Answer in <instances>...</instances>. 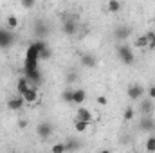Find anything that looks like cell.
<instances>
[{
  "mask_svg": "<svg viewBox=\"0 0 155 153\" xmlns=\"http://www.w3.org/2000/svg\"><path fill=\"white\" fill-rule=\"evenodd\" d=\"M76 119H81V121H87V122H92L94 121V115L92 112L88 110V108H85V106H79L76 112Z\"/></svg>",
  "mask_w": 155,
  "mask_h": 153,
  "instance_id": "8",
  "label": "cell"
},
{
  "mask_svg": "<svg viewBox=\"0 0 155 153\" xmlns=\"http://www.w3.org/2000/svg\"><path fill=\"white\" fill-rule=\"evenodd\" d=\"M134 47H135V49H148V36H146V34L137 36L135 41H134Z\"/></svg>",
  "mask_w": 155,
  "mask_h": 153,
  "instance_id": "16",
  "label": "cell"
},
{
  "mask_svg": "<svg viewBox=\"0 0 155 153\" xmlns=\"http://www.w3.org/2000/svg\"><path fill=\"white\" fill-rule=\"evenodd\" d=\"M51 151L52 153H63V151H69V150H67V144H54L51 148Z\"/></svg>",
  "mask_w": 155,
  "mask_h": 153,
  "instance_id": "25",
  "label": "cell"
},
{
  "mask_svg": "<svg viewBox=\"0 0 155 153\" xmlns=\"http://www.w3.org/2000/svg\"><path fill=\"white\" fill-rule=\"evenodd\" d=\"M92 122H87V121H81V119H76V122H74V128H76L78 133H85L87 130H88V126H90Z\"/></svg>",
  "mask_w": 155,
  "mask_h": 153,
  "instance_id": "18",
  "label": "cell"
},
{
  "mask_svg": "<svg viewBox=\"0 0 155 153\" xmlns=\"http://www.w3.org/2000/svg\"><path fill=\"white\" fill-rule=\"evenodd\" d=\"M76 79H78L76 74H69V76H67V83H74Z\"/></svg>",
  "mask_w": 155,
  "mask_h": 153,
  "instance_id": "32",
  "label": "cell"
},
{
  "mask_svg": "<svg viewBox=\"0 0 155 153\" xmlns=\"http://www.w3.org/2000/svg\"><path fill=\"white\" fill-rule=\"evenodd\" d=\"M152 110H153V99H152V97L143 99V103H141V112L144 115H148V114H152Z\"/></svg>",
  "mask_w": 155,
  "mask_h": 153,
  "instance_id": "12",
  "label": "cell"
},
{
  "mask_svg": "<svg viewBox=\"0 0 155 153\" xmlns=\"http://www.w3.org/2000/svg\"><path fill=\"white\" fill-rule=\"evenodd\" d=\"M5 25H7V29H16L18 27V18L15 15H9L5 18Z\"/></svg>",
  "mask_w": 155,
  "mask_h": 153,
  "instance_id": "20",
  "label": "cell"
},
{
  "mask_svg": "<svg viewBox=\"0 0 155 153\" xmlns=\"http://www.w3.org/2000/svg\"><path fill=\"white\" fill-rule=\"evenodd\" d=\"M38 61H40V60H25V67H24V72L38 69Z\"/></svg>",
  "mask_w": 155,
  "mask_h": 153,
  "instance_id": "21",
  "label": "cell"
},
{
  "mask_svg": "<svg viewBox=\"0 0 155 153\" xmlns=\"http://www.w3.org/2000/svg\"><path fill=\"white\" fill-rule=\"evenodd\" d=\"M18 126H20V128H27V121H25V119L18 121Z\"/></svg>",
  "mask_w": 155,
  "mask_h": 153,
  "instance_id": "33",
  "label": "cell"
},
{
  "mask_svg": "<svg viewBox=\"0 0 155 153\" xmlns=\"http://www.w3.org/2000/svg\"><path fill=\"white\" fill-rule=\"evenodd\" d=\"M25 60H40V50L31 43L27 47V52H25Z\"/></svg>",
  "mask_w": 155,
  "mask_h": 153,
  "instance_id": "15",
  "label": "cell"
},
{
  "mask_svg": "<svg viewBox=\"0 0 155 153\" xmlns=\"http://www.w3.org/2000/svg\"><path fill=\"white\" fill-rule=\"evenodd\" d=\"M130 34H132V29H130V27L121 25V27L116 29V38L117 40H126V38H130Z\"/></svg>",
  "mask_w": 155,
  "mask_h": 153,
  "instance_id": "13",
  "label": "cell"
},
{
  "mask_svg": "<svg viewBox=\"0 0 155 153\" xmlns=\"http://www.w3.org/2000/svg\"><path fill=\"white\" fill-rule=\"evenodd\" d=\"M27 88H29V79H27L25 76L20 77V79L16 81V90H18V94H24Z\"/></svg>",
  "mask_w": 155,
  "mask_h": 153,
  "instance_id": "17",
  "label": "cell"
},
{
  "mask_svg": "<svg viewBox=\"0 0 155 153\" xmlns=\"http://www.w3.org/2000/svg\"><path fill=\"white\" fill-rule=\"evenodd\" d=\"M117 56H119V60H121L124 65H132V63L135 61V54L132 52V49H130L128 45H121V47L117 49Z\"/></svg>",
  "mask_w": 155,
  "mask_h": 153,
  "instance_id": "1",
  "label": "cell"
},
{
  "mask_svg": "<svg viewBox=\"0 0 155 153\" xmlns=\"http://www.w3.org/2000/svg\"><path fill=\"white\" fill-rule=\"evenodd\" d=\"M146 36H148V49L153 50L155 49V31H148Z\"/></svg>",
  "mask_w": 155,
  "mask_h": 153,
  "instance_id": "22",
  "label": "cell"
},
{
  "mask_svg": "<svg viewBox=\"0 0 155 153\" xmlns=\"http://www.w3.org/2000/svg\"><path fill=\"white\" fill-rule=\"evenodd\" d=\"M81 65L87 67V69H94V67L97 65V60H96V56H92V54H83V56H81Z\"/></svg>",
  "mask_w": 155,
  "mask_h": 153,
  "instance_id": "9",
  "label": "cell"
},
{
  "mask_svg": "<svg viewBox=\"0 0 155 153\" xmlns=\"http://www.w3.org/2000/svg\"><path fill=\"white\" fill-rule=\"evenodd\" d=\"M153 54H155V49H153Z\"/></svg>",
  "mask_w": 155,
  "mask_h": 153,
  "instance_id": "34",
  "label": "cell"
},
{
  "mask_svg": "<svg viewBox=\"0 0 155 153\" xmlns=\"http://www.w3.org/2000/svg\"><path fill=\"white\" fill-rule=\"evenodd\" d=\"M61 31H63L67 36L76 34V33H78V22H74V20H65V22H63V25H61Z\"/></svg>",
  "mask_w": 155,
  "mask_h": 153,
  "instance_id": "7",
  "label": "cell"
},
{
  "mask_svg": "<svg viewBox=\"0 0 155 153\" xmlns=\"http://www.w3.org/2000/svg\"><path fill=\"white\" fill-rule=\"evenodd\" d=\"M144 148H146L148 151H155V137L146 139V144H144Z\"/></svg>",
  "mask_w": 155,
  "mask_h": 153,
  "instance_id": "26",
  "label": "cell"
},
{
  "mask_svg": "<svg viewBox=\"0 0 155 153\" xmlns=\"http://www.w3.org/2000/svg\"><path fill=\"white\" fill-rule=\"evenodd\" d=\"M20 4H22L24 9H31V7H35L36 0H20Z\"/></svg>",
  "mask_w": 155,
  "mask_h": 153,
  "instance_id": "27",
  "label": "cell"
},
{
  "mask_svg": "<svg viewBox=\"0 0 155 153\" xmlns=\"http://www.w3.org/2000/svg\"><path fill=\"white\" fill-rule=\"evenodd\" d=\"M148 97H152V99H155V85H152V86L148 88Z\"/></svg>",
  "mask_w": 155,
  "mask_h": 153,
  "instance_id": "31",
  "label": "cell"
},
{
  "mask_svg": "<svg viewBox=\"0 0 155 153\" xmlns=\"http://www.w3.org/2000/svg\"><path fill=\"white\" fill-rule=\"evenodd\" d=\"M36 133H38L40 139H49L52 135V126L49 122H40L36 126Z\"/></svg>",
  "mask_w": 155,
  "mask_h": 153,
  "instance_id": "5",
  "label": "cell"
},
{
  "mask_svg": "<svg viewBox=\"0 0 155 153\" xmlns=\"http://www.w3.org/2000/svg\"><path fill=\"white\" fill-rule=\"evenodd\" d=\"M123 117H124V121H132V119L135 117V110H134L132 106H128V108L124 110V115H123Z\"/></svg>",
  "mask_w": 155,
  "mask_h": 153,
  "instance_id": "24",
  "label": "cell"
},
{
  "mask_svg": "<svg viewBox=\"0 0 155 153\" xmlns=\"http://www.w3.org/2000/svg\"><path fill=\"white\" fill-rule=\"evenodd\" d=\"M15 41V36L7 29H0V49H9Z\"/></svg>",
  "mask_w": 155,
  "mask_h": 153,
  "instance_id": "4",
  "label": "cell"
},
{
  "mask_svg": "<svg viewBox=\"0 0 155 153\" xmlns=\"http://www.w3.org/2000/svg\"><path fill=\"white\" fill-rule=\"evenodd\" d=\"M155 128V121L152 119V117H144L143 121H141V130H144V132H148V130H153Z\"/></svg>",
  "mask_w": 155,
  "mask_h": 153,
  "instance_id": "19",
  "label": "cell"
},
{
  "mask_svg": "<svg viewBox=\"0 0 155 153\" xmlns=\"http://www.w3.org/2000/svg\"><path fill=\"white\" fill-rule=\"evenodd\" d=\"M146 94V90H144V86L143 85H139V83H134V85H130L128 86V90H126V96L132 99V101H139V99H143V96Z\"/></svg>",
  "mask_w": 155,
  "mask_h": 153,
  "instance_id": "2",
  "label": "cell"
},
{
  "mask_svg": "<svg viewBox=\"0 0 155 153\" xmlns=\"http://www.w3.org/2000/svg\"><path fill=\"white\" fill-rule=\"evenodd\" d=\"M96 101H97V105H101V106H107V105H108V99H107L105 96H97Z\"/></svg>",
  "mask_w": 155,
  "mask_h": 153,
  "instance_id": "30",
  "label": "cell"
},
{
  "mask_svg": "<svg viewBox=\"0 0 155 153\" xmlns=\"http://www.w3.org/2000/svg\"><path fill=\"white\" fill-rule=\"evenodd\" d=\"M24 105H25V99L18 94V96H13V97H9L7 99V108L9 110H13V112H16V110H22L24 108Z\"/></svg>",
  "mask_w": 155,
  "mask_h": 153,
  "instance_id": "3",
  "label": "cell"
},
{
  "mask_svg": "<svg viewBox=\"0 0 155 153\" xmlns=\"http://www.w3.org/2000/svg\"><path fill=\"white\" fill-rule=\"evenodd\" d=\"M24 74H25V77H27L29 81H35L36 85L41 83V74H40L38 69H35V70H27V72H24Z\"/></svg>",
  "mask_w": 155,
  "mask_h": 153,
  "instance_id": "14",
  "label": "cell"
},
{
  "mask_svg": "<svg viewBox=\"0 0 155 153\" xmlns=\"http://www.w3.org/2000/svg\"><path fill=\"white\" fill-rule=\"evenodd\" d=\"M61 97H63V101H67V103H72V90H63Z\"/></svg>",
  "mask_w": 155,
  "mask_h": 153,
  "instance_id": "28",
  "label": "cell"
},
{
  "mask_svg": "<svg viewBox=\"0 0 155 153\" xmlns=\"http://www.w3.org/2000/svg\"><path fill=\"white\" fill-rule=\"evenodd\" d=\"M107 9H108V13L116 15V13H119L123 9V4H121V0H108L107 2Z\"/></svg>",
  "mask_w": 155,
  "mask_h": 153,
  "instance_id": "11",
  "label": "cell"
},
{
  "mask_svg": "<svg viewBox=\"0 0 155 153\" xmlns=\"http://www.w3.org/2000/svg\"><path fill=\"white\" fill-rule=\"evenodd\" d=\"M45 33H47V29H45L41 24H36V25H35V34H36V38H43Z\"/></svg>",
  "mask_w": 155,
  "mask_h": 153,
  "instance_id": "23",
  "label": "cell"
},
{
  "mask_svg": "<svg viewBox=\"0 0 155 153\" xmlns=\"http://www.w3.org/2000/svg\"><path fill=\"white\" fill-rule=\"evenodd\" d=\"M24 99H25V103H29V105H33V103H36V99H38V88L36 86H29L24 94H20Z\"/></svg>",
  "mask_w": 155,
  "mask_h": 153,
  "instance_id": "6",
  "label": "cell"
},
{
  "mask_svg": "<svg viewBox=\"0 0 155 153\" xmlns=\"http://www.w3.org/2000/svg\"><path fill=\"white\" fill-rule=\"evenodd\" d=\"M47 58H51V49H49V47H45V49L40 52V60H47Z\"/></svg>",
  "mask_w": 155,
  "mask_h": 153,
  "instance_id": "29",
  "label": "cell"
},
{
  "mask_svg": "<svg viewBox=\"0 0 155 153\" xmlns=\"http://www.w3.org/2000/svg\"><path fill=\"white\" fill-rule=\"evenodd\" d=\"M87 99V92L83 88H78V90H72V103L76 105H83Z\"/></svg>",
  "mask_w": 155,
  "mask_h": 153,
  "instance_id": "10",
  "label": "cell"
}]
</instances>
